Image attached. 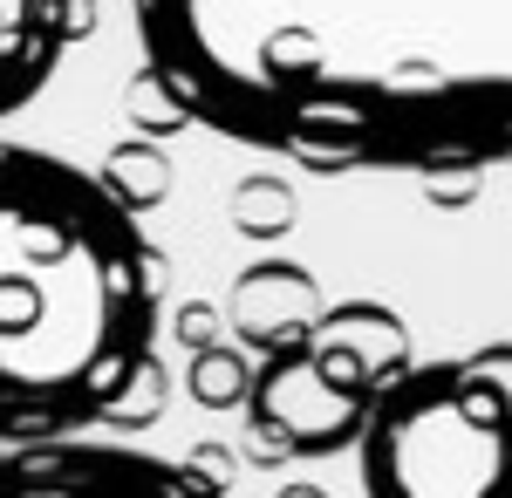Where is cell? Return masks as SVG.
I'll return each mask as SVG.
<instances>
[{"mask_svg": "<svg viewBox=\"0 0 512 498\" xmlns=\"http://www.w3.org/2000/svg\"><path fill=\"white\" fill-rule=\"evenodd\" d=\"M355 451L383 498H512V342L403 362L369 396Z\"/></svg>", "mask_w": 512, "mask_h": 498, "instance_id": "3957f363", "label": "cell"}, {"mask_svg": "<svg viewBox=\"0 0 512 498\" xmlns=\"http://www.w3.org/2000/svg\"><path fill=\"white\" fill-rule=\"evenodd\" d=\"M0 485L28 492H205L212 478L192 464H164L151 451L123 444H76V437H41V444H0Z\"/></svg>", "mask_w": 512, "mask_h": 498, "instance_id": "5b68a950", "label": "cell"}, {"mask_svg": "<svg viewBox=\"0 0 512 498\" xmlns=\"http://www.w3.org/2000/svg\"><path fill=\"white\" fill-rule=\"evenodd\" d=\"M403 362H410L403 355V321L390 307L355 301L342 314L315 321L280 355V369L267 376L260 423L287 451H342V444H355V430L369 417V396Z\"/></svg>", "mask_w": 512, "mask_h": 498, "instance_id": "277c9868", "label": "cell"}, {"mask_svg": "<svg viewBox=\"0 0 512 498\" xmlns=\"http://www.w3.org/2000/svg\"><path fill=\"white\" fill-rule=\"evenodd\" d=\"M164 267L137 205L76 157L0 137V444L82 437L158 369Z\"/></svg>", "mask_w": 512, "mask_h": 498, "instance_id": "7a4b0ae2", "label": "cell"}, {"mask_svg": "<svg viewBox=\"0 0 512 498\" xmlns=\"http://www.w3.org/2000/svg\"><path fill=\"white\" fill-rule=\"evenodd\" d=\"M89 0H0V116H21L69 62Z\"/></svg>", "mask_w": 512, "mask_h": 498, "instance_id": "8992f818", "label": "cell"}, {"mask_svg": "<svg viewBox=\"0 0 512 498\" xmlns=\"http://www.w3.org/2000/svg\"><path fill=\"white\" fill-rule=\"evenodd\" d=\"M164 110L301 171L512 164V0H130Z\"/></svg>", "mask_w": 512, "mask_h": 498, "instance_id": "6da1fadb", "label": "cell"}]
</instances>
